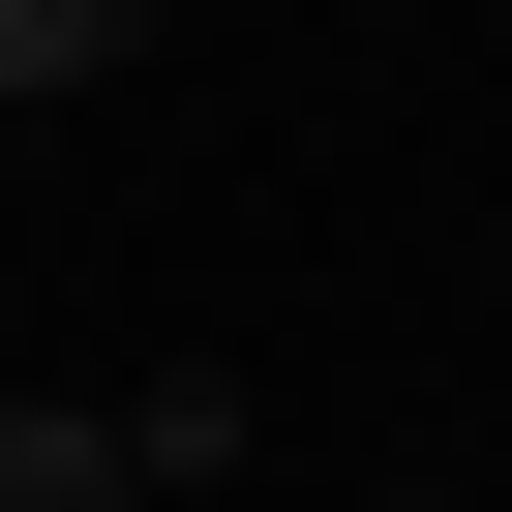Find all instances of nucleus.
I'll use <instances>...</instances> for the list:
<instances>
[{
  "label": "nucleus",
  "instance_id": "f257e3e1",
  "mask_svg": "<svg viewBox=\"0 0 512 512\" xmlns=\"http://www.w3.org/2000/svg\"><path fill=\"white\" fill-rule=\"evenodd\" d=\"M0 512H151L121 482V392H0Z\"/></svg>",
  "mask_w": 512,
  "mask_h": 512
},
{
  "label": "nucleus",
  "instance_id": "f03ea898",
  "mask_svg": "<svg viewBox=\"0 0 512 512\" xmlns=\"http://www.w3.org/2000/svg\"><path fill=\"white\" fill-rule=\"evenodd\" d=\"M121 482H151V512L241 482V362H151V392H121Z\"/></svg>",
  "mask_w": 512,
  "mask_h": 512
},
{
  "label": "nucleus",
  "instance_id": "7ed1b4c3",
  "mask_svg": "<svg viewBox=\"0 0 512 512\" xmlns=\"http://www.w3.org/2000/svg\"><path fill=\"white\" fill-rule=\"evenodd\" d=\"M151 61V0H0V91H121Z\"/></svg>",
  "mask_w": 512,
  "mask_h": 512
},
{
  "label": "nucleus",
  "instance_id": "20e7f679",
  "mask_svg": "<svg viewBox=\"0 0 512 512\" xmlns=\"http://www.w3.org/2000/svg\"><path fill=\"white\" fill-rule=\"evenodd\" d=\"M362 512H452V482H362Z\"/></svg>",
  "mask_w": 512,
  "mask_h": 512
}]
</instances>
